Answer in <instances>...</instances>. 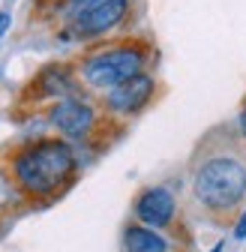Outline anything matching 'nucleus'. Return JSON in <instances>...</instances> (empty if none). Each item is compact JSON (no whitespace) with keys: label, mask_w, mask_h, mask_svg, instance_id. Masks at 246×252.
I'll use <instances>...</instances> for the list:
<instances>
[{"label":"nucleus","mask_w":246,"mask_h":252,"mask_svg":"<svg viewBox=\"0 0 246 252\" xmlns=\"http://www.w3.org/2000/svg\"><path fill=\"white\" fill-rule=\"evenodd\" d=\"M189 195L192 204L216 222H234L246 207V147L237 132H216L201 141L192 168H189Z\"/></svg>","instance_id":"f257e3e1"},{"label":"nucleus","mask_w":246,"mask_h":252,"mask_svg":"<svg viewBox=\"0 0 246 252\" xmlns=\"http://www.w3.org/2000/svg\"><path fill=\"white\" fill-rule=\"evenodd\" d=\"M0 153H3L6 168L18 186V192L24 195L27 207L54 204L78 183L84 171L78 147L57 135L24 138Z\"/></svg>","instance_id":"f03ea898"},{"label":"nucleus","mask_w":246,"mask_h":252,"mask_svg":"<svg viewBox=\"0 0 246 252\" xmlns=\"http://www.w3.org/2000/svg\"><path fill=\"white\" fill-rule=\"evenodd\" d=\"M75 60V72L78 81L87 93H102L114 90L117 84L129 81L138 72H147L156 60V45L147 36L129 33V36H117L99 45H90L84 48Z\"/></svg>","instance_id":"7ed1b4c3"},{"label":"nucleus","mask_w":246,"mask_h":252,"mask_svg":"<svg viewBox=\"0 0 246 252\" xmlns=\"http://www.w3.org/2000/svg\"><path fill=\"white\" fill-rule=\"evenodd\" d=\"M132 9L135 0H84L66 12L63 27L57 30V42L87 45V48L108 42L132 18Z\"/></svg>","instance_id":"20e7f679"},{"label":"nucleus","mask_w":246,"mask_h":252,"mask_svg":"<svg viewBox=\"0 0 246 252\" xmlns=\"http://www.w3.org/2000/svg\"><path fill=\"white\" fill-rule=\"evenodd\" d=\"M42 114H45V123H48L51 135L63 138V141H69L75 147H105V135L114 126L105 117L99 99H93L90 93L60 99V102L48 105Z\"/></svg>","instance_id":"39448f33"},{"label":"nucleus","mask_w":246,"mask_h":252,"mask_svg":"<svg viewBox=\"0 0 246 252\" xmlns=\"http://www.w3.org/2000/svg\"><path fill=\"white\" fill-rule=\"evenodd\" d=\"M84 87L75 72V60H51L39 72H33L24 87H21V105L27 111H45L48 105L69 99V96H84Z\"/></svg>","instance_id":"423d86ee"},{"label":"nucleus","mask_w":246,"mask_h":252,"mask_svg":"<svg viewBox=\"0 0 246 252\" xmlns=\"http://www.w3.org/2000/svg\"><path fill=\"white\" fill-rule=\"evenodd\" d=\"M159 93H162V84H159L156 72L147 69V72L132 75L129 81L117 84L114 90L102 93L96 99H99V105H102V111H105V117L111 123H129V120L141 117L153 102H156Z\"/></svg>","instance_id":"0eeeda50"},{"label":"nucleus","mask_w":246,"mask_h":252,"mask_svg":"<svg viewBox=\"0 0 246 252\" xmlns=\"http://www.w3.org/2000/svg\"><path fill=\"white\" fill-rule=\"evenodd\" d=\"M132 222L171 234L180 225V201L168 183H147L132 198Z\"/></svg>","instance_id":"6e6552de"},{"label":"nucleus","mask_w":246,"mask_h":252,"mask_svg":"<svg viewBox=\"0 0 246 252\" xmlns=\"http://www.w3.org/2000/svg\"><path fill=\"white\" fill-rule=\"evenodd\" d=\"M120 252H177V240L165 231L138 225L129 219L120 231Z\"/></svg>","instance_id":"1a4fd4ad"},{"label":"nucleus","mask_w":246,"mask_h":252,"mask_svg":"<svg viewBox=\"0 0 246 252\" xmlns=\"http://www.w3.org/2000/svg\"><path fill=\"white\" fill-rule=\"evenodd\" d=\"M18 210H27V201L18 192V186H15V180L6 168L3 153H0V216H12Z\"/></svg>","instance_id":"9d476101"},{"label":"nucleus","mask_w":246,"mask_h":252,"mask_svg":"<svg viewBox=\"0 0 246 252\" xmlns=\"http://www.w3.org/2000/svg\"><path fill=\"white\" fill-rule=\"evenodd\" d=\"M231 240L234 243H246V207L234 216V222H231Z\"/></svg>","instance_id":"9b49d317"},{"label":"nucleus","mask_w":246,"mask_h":252,"mask_svg":"<svg viewBox=\"0 0 246 252\" xmlns=\"http://www.w3.org/2000/svg\"><path fill=\"white\" fill-rule=\"evenodd\" d=\"M234 132H237V138H240L243 147H246V96H243V102H240V108H237V117H234Z\"/></svg>","instance_id":"f8f14e48"},{"label":"nucleus","mask_w":246,"mask_h":252,"mask_svg":"<svg viewBox=\"0 0 246 252\" xmlns=\"http://www.w3.org/2000/svg\"><path fill=\"white\" fill-rule=\"evenodd\" d=\"M42 6H51V9H57V12H69L72 6H78V3H84V0H39Z\"/></svg>","instance_id":"ddd939ff"},{"label":"nucleus","mask_w":246,"mask_h":252,"mask_svg":"<svg viewBox=\"0 0 246 252\" xmlns=\"http://www.w3.org/2000/svg\"><path fill=\"white\" fill-rule=\"evenodd\" d=\"M12 30V12L9 9H0V39Z\"/></svg>","instance_id":"4468645a"},{"label":"nucleus","mask_w":246,"mask_h":252,"mask_svg":"<svg viewBox=\"0 0 246 252\" xmlns=\"http://www.w3.org/2000/svg\"><path fill=\"white\" fill-rule=\"evenodd\" d=\"M222 249H225V243H216V246H210L207 252H222Z\"/></svg>","instance_id":"2eb2a0df"},{"label":"nucleus","mask_w":246,"mask_h":252,"mask_svg":"<svg viewBox=\"0 0 246 252\" xmlns=\"http://www.w3.org/2000/svg\"><path fill=\"white\" fill-rule=\"evenodd\" d=\"M0 219H3V216H0Z\"/></svg>","instance_id":"dca6fc26"}]
</instances>
